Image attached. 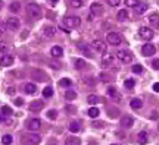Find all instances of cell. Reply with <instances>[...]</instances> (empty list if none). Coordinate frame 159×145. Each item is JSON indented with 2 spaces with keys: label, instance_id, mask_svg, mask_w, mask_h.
I'll list each match as a JSON object with an SVG mask.
<instances>
[{
  "label": "cell",
  "instance_id": "16",
  "mask_svg": "<svg viewBox=\"0 0 159 145\" xmlns=\"http://www.w3.org/2000/svg\"><path fill=\"white\" fill-rule=\"evenodd\" d=\"M50 54H52L53 57H61V56L63 54V49H62L61 46H55V47H52Z\"/></svg>",
  "mask_w": 159,
  "mask_h": 145
},
{
  "label": "cell",
  "instance_id": "50",
  "mask_svg": "<svg viewBox=\"0 0 159 145\" xmlns=\"http://www.w3.org/2000/svg\"><path fill=\"white\" fill-rule=\"evenodd\" d=\"M8 92H9V94H14V92H15V88H9Z\"/></svg>",
  "mask_w": 159,
  "mask_h": 145
},
{
  "label": "cell",
  "instance_id": "41",
  "mask_svg": "<svg viewBox=\"0 0 159 145\" xmlns=\"http://www.w3.org/2000/svg\"><path fill=\"white\" fill-rule=\"evenodd\" d=\"M2 113H3L5 116H9V114H12V108H11L9 106H3V107H2Z\"/></svg>",
  "mask_w": 159,
  "mask_h": 145
},
{
  "label": "cell",
  "instance_id": "39",
  "mask_svg": "<svg viewBox=\"0 0 159 145\" xmlns=\"http://www.w3.org/2000/svg\"><path fill=\"white\" fill-rule=\"evenodd\" d=\"M86 66V62L83 60V59H77L75 60V68L77 69H81V68H84Z\"/></svg>",
  "mask_w": 159,
  "mask_h": 145
},
{
  "label": "cell",
  "instance_id": "10",
  "mask_svg": "<svg viewBox=\"0 0 159 145\" xmlns=\"http://www.w3.org/2000/svg\"><path fill=\"white\" fill-rule=\"evenodd\" d=\"M43 108H44V103L41 100H36V101L30 103V110L31 111H41Z\"/></svg>",
  "mask_w": 159,
  "mask_h": 145
},
{
  "label": "cell",
  "instance_id": "22",
  "mask_svg": "<svg viewBox=\"0 0 159 145\" xmlns=\"http://www.w3.org/2000/svg\"><path fill=\"white\" fill-rule=\"evenodd\" d=\"M36 89H37V85H36V84H33V82H30V84H25V92H28V94H33V92H36Z\"/></svg>",
  "mask_w": 159,
  "mask_h": 145
},
{
  "label": "cell",
  "instance_id": "33",
  "mask_svg": "<svg viewBox=\"0 0 159 145\" xmlns=\"http://www.w3.org/2000/svg\"><path fill=\"white\" fill-rule=\"evenodd\" d=\"M83 82H84L87 87H94V79L90 78V76H84V78H83Z\"/></svg>",
  "mask_w": 159,
  "mask_h": 145
},
{
  "label": "cell",
  "instance_id": "42",
  "mask_svg": "<svg viewBox=\"0 0 159 145\" xmlns=\"http://www.w3.org/2000/svg\"><path fill=\"white\" fill-rule=\"evenodd\" d=\"M8 50H9V49H8V44H6V43H2V41H0V53H2V54H5Z\"/></svg>",
  "mask_w": 159,
  "mask_h": 145
},
{
  "label": "cell",
  "instance_id": "29",
  "mask_svg": "<svg viewBox=\"0 0 159 145\" xmlns=\"http://www.w3.org/2000/svg\"><path fill=\"white\" fill-rule=\"evenodd\" d=\"M65 98L68 100V101H72V100H75L77 98V92L75 91H66V94H65Z\"/></svg>",
  "mask_w": 159,
  "mask_h": 145
},
{
  "label": "cell",
  "instance_id": "45",
  "mask_svg": "<svg viewBox=\"0 0 159 145\" xmlns=\"http://www.w3.org/2000/svg\"><path fill=\"white\" fill-rule=\"evenodd\" d=\"M65 108H66V111H68V113H72V114H74V113H77L75 107H72V106H66Z\"/></svg>",
  "mask_w": 159,
  "mask_h": 145
},
{
  "label": "cell",
  "instance_id": "13",
  "mask_svg": "<svg viewBox=\"0 0 159 145\" xmlns=\"http://www.w3.org/2000/svg\"><path fill=\"white\" fill-rule=\"evenodd\" d=\"M65 145H81V139H80L78 136L71 135V136H68V138H66Z\"/></svg>",
  "mask_w": 159,
  "mask_h": 145
},
{
  "label": "cell",
  "instance_id": "27",
  "mask_svg": "<svg viewBox=\"0 0 159 145\" xmlns=\"http://www.w3.org/2000/svg\"><path fill=\"white\" fill-rule=\"evenodd\" d=\"M69 130H71V132H78V130H80V123H78L77 120H72V122L69 123Z\"/></svg>",
  "mask_w": 159,
  "mask_h": 145
},
{
  "label": "cell",
  "instance_id": "20",
  "mask_svg": "<svg viewBox=\"0 0 159 145\" xmlns=\"http://www.w3.org/2000/svg\"><path fill=\"white\" fill-rule=\"evenodd\" d=\"M14 63V56H3L2 57V65L3 66H11Z\"/></svg>",
  "mask_w": 159,
  "mask_h": 145
},
{
  "label": "cell",
  "instance_id": "14",
  "mask_svg": "<svg viewBox=\"0 0 159 145\" xmlns=\"http://www.w3.org/2000/svg\"><path fill=\"white\" fill-rule=\"evenodd\" d=\"M108 95H109L112 100H118V101L121 100V95H119V92L115 89V87H109V88H108Z\"/></svg>",
  "mask_w": 159,
  "mask_h": 145
},
{
  "label": "cell",
  "instance_id": "44",
  "mask_svg": "<svg viewBox=\"0 0 159 145\" xmlns=\"http://www.w3.org/2000/svg\"><path fill=\"white\" fill-rule=\"evenodd\" d=\"M152 68L156 69V70H159V59H153V62H152Z\"/></svg>",
  "mask_w": 159,
  "mask_h": 145
},
{
  "label": "cell",
  "instance_id": "26",
  "mask_svg": "<svg viewBox=\"0 0 159 145\" xmlns=\"http://www.w3.org/2000/svg\"><path fill=\"white\" fill-rule=\"evenodd\" d=\"M53 95V88L52 87H46L44 89H43V97L44 98H50Z\"/></svg>",
  "mask_w": 159,
  "mask_h": 145
},
{
  "label": "cell",
  "instance_id": "30",
  "mask_svg": "<svg viewBox=\"0 0 159 145\" xmlns=\"http://www.w3.org/2000/svg\"><path fill=\"white\" fill-rule=\"evenodd\" d=\"M9 9L12 11V12H19V9H21V3L19 2H14V3H11V6H9Z\"/></svg>",
  "mask_w": 159,
  "mask_h": 145
},
{
  "label": "cell",
  "instance_id": "21",
  "mask_svg": "<svg viewBox=\"0 0 159 145\" xmlns=\"http://www.w3.org/2000/svg\"><path fill=\"white\" fill-rule=\"evenodd\" d=\"M58 85H59V87H63V88H68V87H71V85H72V82H71V79L63 78V79H59Z\"/></svg>",
  "mask_w": 159,
  "mask_h": 145
},
{
  "label": "cell",
  "instance_id": "4",
  "mask_svg": "<svg viewBox=\"0 0 159 145\" xmlns=\"http://www.w3.org/2000/svg\"><path fill=\"white\" fill-rule=\"evenodd\" d=\"M116 57H118V60H121L122 63H130V62H133V54H131L130 51H127V50H119V51L116 53Z\"/></svg>",
  "mask_w": 159,
  "mask_h": 145
},
{
  "label": "cell",
  "instance_id": "31",
  "mask_svg": "<svg viewBox=\"0 0 159 145\" xmlns=\"http://www.w3.org/2000/svg\"><path fill=\"white\" fill-rule=\"evenodd\" d=\"M99 114H100V111H99V108H96L94 106L88 110V116H90V117H93V119H94V117H97Z\"/></svg>",
  "mask_w": 159,
  "mask_h": 145
},
{
  "label": "cell",
  "instance_id": "32",
  "mask_svg": "<svg viewBox=\"0 0 159 145\" xmlns=\"http://www.w3.org/2000/svg\"><path fill=\"white\" fill-rule=\"evenodd\" d=\"M146 11H147V5H144V3H141V5L138 3V5L135 6V12H137V13H143V12H146Z\"/></svg>",
  "mask_w": 159,
  "mask_h": 145
},
{
  "label": "cell",
  "instance_id": "54",
  "mask_svg": "<svg viewBox=\"0 0 159 145\" xmlns=\"http://www.w3.org/2000/svg\"><path fill=\"white\" fill-rule=\"evenodd\" d=\"M112 145H122V144H112Z\"/></svg>",
  "mask_w": 159,
  "mask_h": 145
},
{
  "label": "cell",
  "instance_id": "17",
  "mask_svg": "<svg viewBox=\"0 0 159 145\" xmlns=\"http://www.w3.org/2000/svg\"><path fill=\"white\" fill-rule=\"evenodd\" d=\"M25 139H28L31 144H40V142H41V136L37 135V133H31V135H28Z\"/></svg>",
  "mask_w": 159,
  "mask_h": 145
},
{
  "label": "cell",
  "instance_id": "1",
  "mask_svg": "<svg viewBox=\"0 0 159 145\" xmlns=\"http://www.w3.org/2000/svg\"><path fill=\"white\" fill-rule=\"evenodd\" d=\"M27 12H28V15H30L31 18H34V19H40L41 15H43L40 6H37L36 3H30V5H27Z\"/></svg>",
  "mask_w": 159,
  "mask_h": 145
},
{
  "label": "cell",
  "instance_id": "15",
  "mask_svg": "<svg viewBox=\"0 0 159 145\" xmlns=\"http://www.w3.org/2000/svg\"><path fill=\"white\" fill-rule=\"evenodd\" d=\"M121 125H122L124 127H131V126L134 125V119H133L131 116H124L122 120H121Z\"/></svg>",
  "mask_w": 159,
  "mask_h": 145
},
{
  "label": "cell",
  "instance_id": "52",
  "mask_svg": "<svg viewBox=\"0 0 159 145\" xmlns=\"http://www.w3.org/2000/svg\"><path fill=\"white\" fill-rule=\"evenodd\" d=\"M58 2H59V0H52V3H53V5H55V3H58Z\"/></svg>",
  "mask_w": 159,
  "mask_h": 145
},
{
  "label": "cell",
  "instance_id": "47",
  "mask_svg": "<svg viewBox=\"0 0 159 145\" xmlns=\"http://www.w3.org/2000/svg\"><path fill=\"white\" fill-rule=\"evenodd\" d=\"M153 91L155 92H159V82H155L153 84Z\"/></svg>",
  "mask_w": 159,
  "mask_h": 145
},
{
  "label": "cell",
  "instance_id": "25",
  "mask_svg": "<svg viewBox=\"0 0 159 145\" xmlns=\"http://www.w3.org/2000/svg\"><path fill=\"white\" fill-rule=\"evenodd\" d=\"M100 100H99V97L97 95H94V94H91V95H88V98H87V103L90 104V106H94V104H97Z\"/></svg>",
  "mask_w": 159,
  "mask_h": 145
},
{
  "label": "cell",
  "instance_id": "3",
  "mask_svg": "<svg viewBox=\"0 0 159 145\" xmlns=\"http://www.w3.org/2000/svg\"><path fill=\"white\" fill-rule=\"evenodd\" d=\"M106 41L111 44V46H119L121 44V35L118 34V32H109L108 35H106Z\"/></svg>",
  "mask_w": 159,
  "mask_h": 145
},
{
  "label": "cell",
  "instance_id": "9",
  "mask_svg": "<svg viewBox=\"0 0 159 145\" xmlns=\"http://www.w3.org/2000/svg\"><path fill=\"white\" fill-rule=\"evenodd\" d=\"M91 47H93V50H96L97 53H105V51H106V44H105L103 41H100V40L93 41V43H91Z\"/></svg>",
  "mask_w": 159,
  "mask_h": 145
},
{
  "label": "cell",
  "instance_id": "46",
  "mask_svg": "<svg viewBox=\"0 0 159 145\" xmlns=\"http://www.w3.org/2000/svg\"><path fill=\"white\" fill-rule=\"evenodd\" d=\"M15 104H16V106H22V104H24V100H22V98H16V100H15Z\"/></svg>",
  "mask_w": 159,
  "mask_h": 145
},
{
  "label": "cell",
  "instance_id": "49",
  "mask_svg": "<svg viewBox=\"0 0 159 145\" xmlns=\"http://www.w3.org/2000/svg\"><path fill=\"white\" fill-rule=\"evenodd\" d=\"M5 32V25H2V24H0V35H2Z\"/></svg>",
  "mask_w": 159,
  "mask_h": 145
},
{
  "label": "cell",
  "instance_id": "48",
  "mask_svg": "<svg viewBox=\"0 0 159 145\" xmlns=\"http://www.w3.org/2000/svg\"><path fill=\"white\" fill-rule=\"evenodd\" d=\"M93 126H96V127H100V126H103V122H93Z\"/></svg>",
  "mask_w": 159,
  "mask_h": 145
},
{
  "label": "cell",
  "instance_id": "43",
  "mask_svg": "<svg viewBox=\"0 0 159 145\" xmlns=\"http://www.w3.org/2000/svg\"><path fill=\"white\" fill-rule=\"evenodd\" d=\"M119 3H121V0H108V5H109V6H112V8L118 6Z\"/></svg>",
  "mask_w": 159,
  "mask_h": 145
},
{
  "label": "cell",
  "instance_id": "37",
  "mask_svg": "<svg viewBox=\"0 0 159 145\" xmlns=\"http://www.w3.org/2000/svg\"><path fill=\"white\" fill-rule=\"evenodd\" d=\"M56 116H58V111H56L55 108H52V110H49V111H47V117H49L50 120H55V119H56Z\"/></svg>",
  "mask_w": 159,
  "mask_h": 145
},
{
  "label": "cell",
  "instance_id": "7",
  "mask_svg": "<svg viewBox=\"0 0 159 145\" xmlns=\"http://www.w3.org/2000/svg\"><path fill=\"white\" fill-rule=\"evenodd\" d=\"M102 66L106 68V69L113 68V66H115V59H113V56H111L109 53H106V54L103 56V59H102Z\"/></svg>",
  "mask_w": 159,
  "mask_h": 145
},
{
  "label": "cell",
  "instance_id": "5",
  "mask_svg": "<svg viewBox=\"0 0 159 145\" xmlns=\"http://www.w3.org/2000/svg\"><path fill=\"white\" fill-rule=\"evenodd\" d=\"M138 34H140V37H141L143 40H146V41H150V40L153 38V30H150V28H147V27H141V28L138 30Z\"/></svg>",
  "mask_w": 159,
  "mask_h": 145
},
{
  "label": "cell",
  "instance_id": "51",
  "mask_svg": "<svg viewBox=\"0 0 159 145\" xmlns=\"http://www.w3.org/2000/svg\"><path fill=\"white\" fill-rule=\"evenodd\" d=\"M3 8V0H0V9Z\"/></svg>",
  "mask_w": 159,
  "mask_h": 145
},
{
  "label": "cell",
  "instance_id": "12",
  "mask_svg": "<svg viewBox=\"0 0 159 145\" xmlns=\"http://www.w3.org/2000/svg\"><path fill=\"white\" fill-rule=\"evenodd\" d=\"M40 126H41V122H40V119H31L30 120V123H28V129L30 130H39L40 129Z\"/></svg>",
  "mask_w": 159,
  "mask_h": 145
},
{
  "label": "cell",
  "instance_id": "18",
  "mask_svg": "<svg viewBox=\"0 0 159 145\" xmlns=\"http://www.w3.org/2000/svg\"><path fill=\"white\" fill-rule=\"evenodd\" d=\"M43 34L46 35V37H53L55 34H56V28L55 27H44V30H43Z\"/></svg>",
  "mask_w": 159,
  "mask_h": 145
},
{
  "label": "cell",
  "instance_id": "23",
  "mask_svg": "<svg viewBox=\"0 0 159 145\" xmlns=\"http://www.w3.org/2000/svg\"><path fill=\"white\" fill-rule=\"evenodd\" d=\"M130 106H131L134 110H138V108H141V100H140V98H134V100H131Z\"/></svg>",
  "mask_w": 159,
  "mask_h": 145
},
{
  "label": "cell",
  "instance_id": "28",
  "mask_svg": "<svg viewBox=\"0 0 159 145\" xmlns=\"http://www.w3.org/2000/svg\"><path fill=\"white\" fill-rule=\"evenodd\" d=\"M137 139H138V144H147V133L146 132H140Z\"/></svg>",
  "mask_w": 159,
  "mask_h": 145
},
{
  "label": "cell",
  "instance_id": "11",
  "mask_svg": "<svg viewBox=\"0 0 159 145\" xmlns=\"http://www.w3.org/2000/svg\"><path fill=\"white\" fill-rule=\"evenodd\" d=\"M90 11H91V15L99 16V15H102V12H103V6H102L100 3H93V5L90 6Z\"/></svg>",
  "mask_w": 159,
  "mask_h": 145
},
{
  "label": "cell",
  "instance_id": "8",
  "mask_svg": "<svg viewBox=\"0 0 159 145\" xmlns=\"http://www.w3.org/2000/svg\"><path fill=\"white\" fill-rule=\"evenodd\" d=\"M155 53H156V49H155V46H153V44H144V46L141 47V54H143V56H146V57L153 56Z\"/></svg>",
  "mask_w": 159,
  "mask_h": 145
},
{
  "label": "cell",
  "instance_id": "38",
  "mask_svg": "<svg viewBox=\"0 0 159 145\" xmlns=\"http://www.w3.org/2000/svg\"><path fill=\"white\" fill-rule=\"evenodd\" d=\"M71 6L74 9H78V8L83 6V2H81V0H71Z\"/></svg>",
  "mask_w": 159,
  "mask_h": 145
},
{
  "label": "cell",
  "instance_id": "24",
  "mask_svg": "<svg viewBox=\"0 0 159 145\" xmlns=\"http://www.w3.org/2000/svg\"><path fill=\"white\" fill-rule=\"evenodd\" d=\"M116 18H118V21H125V19L128 18V12H127L125 9H121V11L118 12Z\"/></svg>",
  "mask_w": 159,
  "mask_h": 145
},
{
  "label": "cell",
  "instance_id": "40",
  "mask_svg": "<svg viewBox=\"0 0 159 145\" xmlns=\"http://www.w3.org/2000/svg\"><path fill=\"white\" fill-rule=\"evenodd\" d=\"M143 70H144V69H143L141 65H134V66H133V72H134V73H143Z\"/></svg>",
  "mask_w": 159,
  "mask_h": 145
},
{
  "label": "cell",
  "instance_id": "36",
  "mask_svg": "<svg viewBox=\"0 0 159 145\" xmlns=\"http://www.w3.org/2000/svg\"><path fill=\"white\" fill-rule=\"evenodd\" d=\"M124 85H125V88L131 89V88H134V85H135V81H134V79H125Z\"/></svg>",
  "mask_w": 159,
  "mask_h": 145
},
{
  "label": "cell",
  "instance_id": "2",
  "mask_svg": "<svg viewBox=\"0 0 159 145\" xmlns=\"http://www.w3.org/2000/svg\"><path fill=\"white\" fill-rule=\"evenodd\" d=\"M80 24H81V19L78 16H66V18H63V25L68 27V28H77V27H80Z\"/></svg>",
  "mask_w": 159,
  "mask_h": 145
},
{
  "label": "cell",
  "instance_id": "19",
  "mask_svg": "<svg viewBox=\"0 0 159 145\" xmlns=\"http://www.w3.org/2000/svg\"><path fill=\"white\" fill-rule=\"evenodd\" d=\"M149 22L153 25V27H159V15L158 13H153L149 16Z\"/></svg>",
  "mask_w": 159,
  "mask_h": 145
},
{
  "label": "cell",
  "instance_id": "34",
  "mask_svg": "<svg viewBox=\"0 0 159 145\" xmlns=\"http://www.w3.org/2000/svg\"><path fill=\"white\" fill-rule=\"evenodd\" d=\"M12 141H14L12 135H5V136L2 138V142H3L5 145H11V144H12Z\"/></svg>",
  "mask_w": 159,
  "mask_h": 145
},
{
  "label": "cell",
  "instance_id": "35",
  "mask_svg": "<svg viewBox=\"0 0 159 145\" xmlns=\"http://www.w3.org/2000/svg\"><path fill=\"white\" fill-rule=\"evenodd\" d=\"M124 2H125L127 6H130V8H135V6L140 3V0H124Z\"/></svg>",
  "mask_w": 159,
  "mask_h": 145
},
{
  "label": "cell",
  "instance_id": "6",
  "mask_svg": "<svg viewBox=\"0 0 159 145\" xmlns=\"http://www.w3.org/2000/svg\"><path fill=\"white\" fill-rule=\"evenodd\" d=\"M19 25H21V22H19V19H18L16 16H11V18L6 21V27H8V30H11V31H16V30L19 28Z\"/></svg>",
  "mask_w": 159,
  "mask_h": 145
},
{
  "label": "cell",
  "instance_id": "53",
  "mask_svg": "<svg viewBox=\"0 0 159 145\" xmlns=\"http://www.w3.org/2000/svg\"><path fill=\"white\" fill-rule=\"evenodd\" d=\"M3 120H5V117H3V116H0V122H3Z\"/></svg>",
  "mask_w": 159,
  "mask_h": 145
}]
</instances>
